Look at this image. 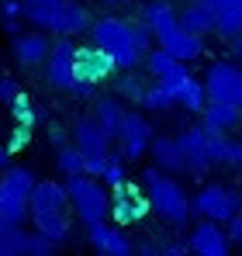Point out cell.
I'll return each mask as SVG.
<instances>
[{"instance_id":"1","label":"cell","mask_w":242,"mask_h":256,"mask_svg":"<svg viewBox=\"0 0 242 256\" xmlns=\"http://www.w3.org/2000/svg\"><path fill=\"white\" fill-rule=\"evenodd\" d=\"M28 218L35 222V228L45 232L48 239L66 242L70 239V228H73L66 187L56 184V180H35L32 190H28Z\"/></svg>"},{"instance_id":"2","label":"cell","mask_w":242,"mask_h":256,"mask_svg":"<svg viewBox=\"0 0 242 256\" xmlns=\"http://www.w3.org/2000/svg\"><path fill=\"white\" fill-rule=\"evenodd\" d=\"M142 184H146L149 212H160V218H166L170 225H187V218L194 212H190V198L180 187V180H173L160 166H149L142 173Z\"/></svg>"},{"instance_id":"3","label":"cell","mask_w":242,"mask_h":256,"mask_svg":"<svg viewBox=\"0 0 242 256\" xmlns=\"http://www.w3.org/2000/svg\"><path fill=\"white\" fill-rule=\"evenodd\" d=\"M90 32H94V45H100L104 52H111V59H114L118 70H135L142 62L146 52L135 45L128 21H121V18H100V21H94Z\"/></svg>"},{"instance_id":"4","label":"cell","mask_w":242,"mask_h":256,"mask_svg":"<svg viewBox=\"0 0 242 256\" xmlns=\"http://www.w3.org/2000/svg\"><path fill=\"white\" fill-rule=\"evenodd\" d=\"M62 187H66V198H70V208L76 212V218L83 225H94V222L108 218V187L97 176L70 173Z\"/></svg>"},{"instance_id":"5","label":"cell","mask_w":242,"mask_h":256,"mask_svg":"<svg viewBox=\"0 0 242 256\" xmlns=\"http://www.w3.org/2000/svg\"><path fill=\"white\" fill-rule=\"evenodd\" d=\"M222 132H208V128H187L184 135H176V146L184 152V173L204 176L218 163V146H222Z\"/></svg>"},{"instance_id":"6","label":"cell","mask_w":242,"mask_h":256,"mask_svg":"<svg viewBox=\"0 0 242 256\" xmlns=\"http://www.w3.org/2000/svg\"><path fill=\"white\" fill-rule=\"evenodd\" d=\"M239 208H242L239 190H232L225 184H204L201 190L190 198V212H198L201 218H211L218 225H225L232 214H239Z\"/></svg>"},{"instance_id":"7","label":"cell","mask_w":242,"mask_h":256,"mask_svg":"<svg viewBox=\"0 0 242 256\" xmlns=\"http://www.w3.org/2000/svg\"><path fill=\"white\" fill-rule=\"evenodd\" d=\"M108 214L118 222L121 228L124 225H138L146 214H149V198H146V190L138 187V184H128V176L114 184V187H108Z\"/></svg>"},{"instance_id":"8","label":"cell","mask_w":242,"mask_h":256,"mask_svg":"<svg viewBox=\"0 0 242 256\" xmlns=\"http://www.w3.org/2000/svg\"><path fill=\"white\" fill-rule=\"evenodd\" d=\"M204 97L208 100H222V104H239L242 108V70L232 59H218L208 66L204 73Z\"/></svg>"},{"instance_id":"9","label":"cell","mask_w":242,"mask_h":256,"mask_svg":"<svg viewBox=\"0 0 242 256\" xmlns=\"http://www.w3.org/2000/svg\"><path fill=\"white\" fill-rule=\"evenodd\" d=\"M114 59H111V52H104L100 45H80V48H73V80H83V84H100V80H108V76H114Z\"/></svg>"},{"instance_id":"10","label":"cell","mask_w":242,"mask_h":256,"mask_svg":"<svg viewBox=\"0 0 242 256\" xmlns=\"http://www.w3.org/2000/svg\"><path fill=\"white\" fill-rule=\"evenodd\" d=\"M152 38L160 42L162 52H170V56L180 59V62H194V59L204 56V35H194V32H187V28H180L176 21L166 24V28H160V32H152Z\"/></svg>"},{"instance_id":"11","label":"cell","mask_w":242,"mask_h":256,"mask_svg":"<svg viewBox=\"0 0 242 256\" xmlns=\"http://www.w3.org/2000/svg\"><path fill=\"white\" fill-rule=\"evenodd\" d=\"M149 135H152V128H149V122L142 114H128L124 111L118 132H114V138H118V146H121V160L124 163L142 160L146 156V146H149Z\"/></svg>"},{"instance_id":"12","label":"cell","mask_w":242,"mask_h":256,"mask_svg":"<svg viewBox=\"0 0 242 256\" xmlns=\"http://www.w3.org/2000/svg\"><path fill=\"white\" fill-rule=\"evenodd\" d=\"M73 48L76 45L70 42V35H56V42L48 45V84L59 90L73 84Z\"/></svg>"},{"instance_id":"13","label":"cell","mask_w":242,"mask_h":256,"mask_svg":"<svg viewBox=\"0 0 242 256\" xmlns=\"http://www.w3.org/2000/svg\"><path fill=\"white\" fill-rule=\"evenodd\" d=\"M187 250H190V253H198V256H225L232 246H228V239H225V228H222L218 222L204 218L201 225L190 232Z\"/></svg>"},{"instance_id":"14","label":"cell","mask_w":242,"mask_h":256,"mask_svg":"<svg viewBox=\"0 0 242 256\" xmlns=\"http://www.w3.org/2000/svg\"><path fill=\"white\" fill-rule=\"evenodd\" d=\"M90 228V242H94V250L104 256H132L135 253V246H132V239L121 232V225H104V222H94V225H86Z\"/></svg>"},{"instance_id":"15","label":"cell","mask_w":242,"mask_h":256,"mask_svg":"<svg viewBox=\"0 0 242 256\" xmlns=\"http://www.w3.org/2000/svg\"><path fill=\"white\" fill-rule=\"evenodd\" d=\"M73 146L80 149L83 156H94V152H108L111 138H108L104 128L97 125V118L83 114V118H76V125H73Z\"/></svg>"},{"instance_id":"16","label":"cell","mask_w":242,"mask_h":256,"mask_svg":"<svg viewBox=\"0 0 242 256\" xmlns=\"http://www.w3.org/2000/svg\"><path fill=\"white\" fill-rule=\"evenodd\" d=\"M201 114H204V128H208V132H222V135H228V132L239 128V122H242L239 104H222V100H204Z\"/></svg>"},{"instance_id":"17","label":"cell","mask_w":242,"mask_h":256,"mask_svg":"<svg viewBox=\"0 0 242 256\" xmlns=\"http://www.w3.org/2000/svg\"><path fill=\"white\" fill-rule=\"evenodd\" d=\"M90 24V18H86V7H80L76 0H59V10H56V18H52V24H48V32L52 35H76Z\"/></svg>"},{"instance_id":"18","label":"cell","mask_w":242,"mask_h":256,"mask_svg":"<svg viewBox=\"0 0 242 256\" xmlns=\"http://www.w3.org/2000/svg\"><path fill=\"white\" fill-rule=\"evenodd\" d=\"M10 52H14V59L18 62H24V66H35V62H45V56H48V38L42 35V32H28V35H10Z\"/></svg>"},{"instance_id":"19","label":"cell","mask_w":242,"mask_h":256,"mask_svg":"<svg viewBox=\"0 0 242 256\" xmlns=\"http://www.w3.org/2000/svg\"><path fill=\"white\" fill-rule=\"evenodd\" d=\"M146 152H152V160H156V166H160V170L184 173V152H180L176 138H170V135H149Z\"/></svg>"},{"instance_id":"20","label":"cell","mask_w":242,"mask_h":256,"mask_svg":"<svg viewBox=\"0 0 242 256\" xmlns=\"http://www.w3.org/2000/svg\"><path fill=\"white\" fill-rule=\"evenodd\" d=\"M180 76H184V73H180ZM180 76H160L156 86H142V94H138L142 108H149V111H166V108H173Z\"/></svg>"},{"instance_id":"21","label":"cell","mask_w":242,"mask_h":256,"mask_svg":"<svg viewBox=\"0 0 242 256\" xmlns=\"http://www.w3.org/2000/svg\"><path fill=\"white\" fill-rule=\"evenodd\" d=\"M176 24L180 28H187V32H194V35H208V32H214V7H208V4H184V10L176 14Z\"/></svg>"},{"instance_id":"22","label":"cell","mask_w":242,"mask_h":256,"mask_svg":"<svg viewBox=\"0 0 242 256\" xmlns=\"http://www.w3.org/2000/svg\"><path fill=\"white\" fill-rule=\"evenodd\" d=\"M0 214H4L7 225H24L28 222V198L21 190L7 187L4 180H0Z\"/></svg>"},{"instance_id":"23","label":"cell","mask_w":242,"mask_h":256,"mask_svg":"<svg viewBox=\"0 0 242 256\" xmlns=\"http://www.w3.org/2000/svg\"><path fill=\"white\" fill-rule=\"evenodd\" d=\"M214 32L222 38H232L242 32V0H218L214 7Z\"/></svg>"},{"instance_id":"24","label":"cell","mask_w":242,"mask_h":256,"mask_svg":"<svg viewBox=\"0 0 242 256\" xmlns=\"http://www.w3.org/2000/svg\"><path fill=\"white\" fill-rule=\"evenodd\" d=\"M204 86L198 76H190V73H184L180 76V84H176V97H173V104H180V108H187L190 114H201L204 108Z\"/></svg>"},{"instance_id":"25","label":"cell","mask_w":242,"mask_h":256,"mask_svg":"<svg viewBox=\"0 0 242 256\" xmlns=\"http://www.w3.org/2000/svg\"><path fill=\"white\" fill-rule=\"evenodd\" d=\"M142 59H146V66H149V73H152L156 80H160V76H180V73H187V62L173 59V56H170V52H162V48L146 52Z\"/></svg>"},{"instance_id":"26","label":"cell","mask_w":242,"mask_h":256,"mask_svg":"<svg viewBox=\"0 0 242 256\" xmlns=\"http://www.w3.org/2000/svg\"><path fill=\"white\" fill-rule=\"evenodd\" d=\"M176 21V10L170 7V0H149L146 7H142V24L149 28V32H160L166 24H173Z\"/></svg>"},{"instance_id":"27","label":"cell","mask_w":242,"mask_h":256,"mask_svg":"<svg viewBox=\"0 0 242 256\" xmlns=\"http://www.w3.org/2000/svg\"><path fill=\"white\" fill-rule=\"evenodd\" d=\"M121 104L114 100V97H100L97 104H94V118H97V125L108 132V138H114V132H118V125H121Z\"/></svg>"},{"instance_id":"28","label":"cell","mask_w":242,"mask_h":256,"mask_svg":"<svg viewBox=\"0 0 242 256\" xmlns=\"http://www.w3.org/2000/svg\"><path fill=\"white\" fill-rule=\"evenodd\" d=\"M7 100H10V114H14V122H18V125H28V128L38 125L35 104H32V97H28V94H24L21 86H18V90H14V94H10Z\"/></svg>"},{"instance_id":"29","label":"cell","mask_w":242,"mask_h":256,"mask_svg":"<svg viewBox=\"0 0 242 256\" xmlns=\"http://www.w3.org/2000/svg\"><path fill=\"white\" fill-rule=\"evenodd\" d=\"M24 225H4L0 228V256H21L24 253Z\"/></svg>"},{"instance_id":"30","label":"cell","mask_w":242,"mask_h":256,"mask_svg":"<svg viewBox=\"0 0 242 256\" xmlns=\"http://www.w3.org/2000/svg\"><path fill=\"white\" fill-rule=\"evenodd\" d=\"M56 166L62 176H70V173H83V152L76 146H56Z\"/></svg>"},{"instance_id":"31","label":"cell","mask_w":242,"mask_h":256,"mask_svg":"<svg viewBox=\"0 0 242 256\" xmlns=\"http://www.w3.org/2000/svg\"><path fill=\"white\" fill-rule=\"evenodd\" d=\"M56 250H59V242L48 239L45 232H32V236H24V253H28V256H52Z\"/></svg>"},{"instance_id":"32","label":"cell","mask_w":242,"mask_h":256,"mask_svg":"<svg viewBox=\"0 0 242 256\" xmlns=\"http://www.w3.org/2000/svg\"><path fill=\"white\" fill-rule=\"evenodd\" d=\"M218 163L242 166V142H236V138H222V146H218Z\"/></svg>"},{"instance_id":"33","label":"cell","mask_w":242,"mask_h":256,"mask_svg":"<svg viewBox=\"0 0 242 256\" xmlns=\"http://www.w3.org/2000/svg\"><path fill=\"white\" fill-rule=\"evenodd\" d=\"M32 132H35V128H28V125H18V128H14V135L7 138V146H4V149H7L10 156H14V152H21V149H24V146L32 142Z\"/></svg>"},{"instance_id":"34","label":"cell","mask_w":242,"mask_h":256,"mask_svg":"<svg viewBox=\"0 0 242 256\" xmlns=\"http://www.w3.org/2000/svg\"><path fill=\"white\" fill-rule=\"evenodd\" d=\"M100 180H104V187H114L124 180V160H108V166L100 173Z\"/></svg>"},{"instance_id":"35","label":"cell","mask_w":242,"mask_h":256,"mask_svg":"<svg viewBox=\"0 0 242 256\" xmlns=\"http://www.w3.org/2000/svg\"><path fill=\"white\" fill-rule=\"evenodd\" d=\"M108 152H94V156H83V173L86 176H97L100 180V173H104V166H108Z\"/></svg>"},{"instance_id":"36","label":"cell","mask_w":242,"mask_h":256,"mask_svg":"<svg viewBox=\"0 0 242 256\" xmlns=\"http://www.w3.org/2000/svg\"><path fill=\"white\" fill-rule=\"evenodd\" d=\"M225 239H228V246H236V242H242V214H232L225 225Z\"/></svg>"},{"instance_id":"37","label":"cell","mask_w":242,"mask_h":256,"mask_svg":"<svg viewBox=\"0 0 242 256\" xmlns=\"http://www.w3.org/2000/svg\"><path fill=\"white\" fill-rule=\"evenodd\" d=\"M66 90H70L76 100H90V97H94V84H83V80H73Z\"/></svg>"},{"instance_id":"38","label":"cell","mask_w":242,"mask_h":256,"mask_svg":"<svg viewBox=\"0 0 242 256\" xmlns=\"http://www.w3.org/2000/svg\"><path fill=\"white\" fill-rule=\"evenodd\" d=\"M118 90H121V94H132V97L138 100V94H142V84H138V80L132 76V70H128V76H124V80L118 84Z\"/></svg>"},{"instance_id":"39","label":"cell","mask_w":242,"mask_h":256,"mask_svg":"<svg viewBox=\"0 0 242 256\" xmlns=\"http://www.w3.org/2000/svg\"><path fill=\"white\" fill-rule=\"evenodd\" d=\"M0 10H4V21H7V18H21V0H4Z\"/></svg>"},{"instance_id":"40","label":"cell","mask_w":242,"mask_h":256,"mask_svg":"<svg viewBox=\"0 0 242 256\" xmlns=\"http://www.w3.org/2000/svg\"><path fill=\"white\" fill-rule=\"evenodd\" d=\"M14 90H18V84H14V80H7V76H4V80H0V104H4V100H7V97H10V94H14Z\"/></svg>"},{"instance_id":"41","label":"cell","mask_w":242,"mask_h":256,"mask_svg":"<svg viewBox=\"0 0 242 256\" xmlns=\"http://www.w3.org/2000/svg\"><path fill=\"white\" fill-rule=\"evenodd\" d=\"M160 253H166V256H184V253H187V242H170V246H162Z\"/></svg>"},{"instance_id":"42","label":"cell","mask_w":242,"mask_h":256,"mask_svg":"<svg viewBox=\"0 0 242 256\" xmlns=\"http://www.w3.org/2000/svg\"><path fill=\"white\" fill-rule=\"evenodd\" d=\"M7 166H10V152L0 146V170H7Z\"/></svg>"},{"instance_id":"43","label":"cell","mask_w":242,"mask_h":256,"mask_svg":"<svg viewBox=\"0 0 242 256\" xmlns=\"http://www.w3.org/2000/svg\"><path fill=\"white\" fill-rule=\"evenodd\" d=\"M138 253L152 256V253H160V246H152V242H142V246H138Z\"/></svg>"},{"instance_id":"44","label":"cell","mask_w":242,"mask_h":256,"mask_svg":"<svg viewBox=\"0 0 242 256\" xmlns=\"http://www.w3.org/2000/svg\"><path fill=\"white\" fill-rule=\"evenodd\" d=\"M184 4H194V0H184ZM198 4H208V7H218V0H198Z\"/></svg>"},{"instance_id":"45","label":"cell","mask_w":242,"mask_h":256,"mask_svg":"<svg viewBox=\"0 0 242 256\" xmlns=\"http://www.w3.org/2000/svg\"><path fill=\"white\" fill-rule=\"evenodd\" d=\"M104 4H111V7H114V4H121V0H104Z\"/></svg>"}]
</instances>
